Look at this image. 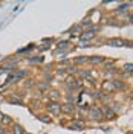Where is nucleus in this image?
<instances>
[{
	"label": "nucleus",
	"instance_id": "21",
	"mask_svg": "<svg viewBox=\"0 0 133 134\" xmlns=\"http://www.w3.org/2000/svg\"><path fill=\"white\" fill-rule=\"evenodd\" d=\"M3 134H14V133H12V131H8V130H5V131H3Z\"/></svg>",
	"mask_w": 133,
	"mask_h": 134
},
{
	"label": "nucleus",
	"instance_id": "2",
	"mask_svg": "<svg viewBox=\"0 0 133 134\" xmlns=\"http://www.w3.org/2000/svg\"><path fill=\"white\" fill-rule=\"evenodd\" d=\"M106 44L112 46V47H124V46H130V47H132L133 46V43L125 41V40H122V38H110V40L106 41Z\"/></svg>",
	"mask_w": 133,
	"mask_h": 134
},
{
	"label": "nucleus",
	"instance_id": "15",
	"mask_svg": "<svg viewBox=\"0 0 133 134\" xmlns=\"http://www.w3.org/2000/svg\"><path fill=\"white\" fill-rule=\"evenodd\" d=\"M113 85H115V88H116V90L124 88V82H122V81H118V79H113Z\"/></svg>",
	"mask_w": 133,
	"mask_h": 134
},
{
	"label": "nucleus",
	"instance_id": "3",
	"mask_svg": "<svg viewBox=\"0 0 133 134\" xmlns=\"http://www.w3.org/2000/svg\"><path fill=\"white\" fill-rule=\"evenodd\" d=\"M87 113H89L90 119L96 120V122H101V120L104 119V117H103V113H101V108H100V107H90Z\"/></svg>",
	"mask_w": 133,
	"mask_h": 134
},
{
	"label": "nucleus",
	"instance_id": "14",
	"mask_svg": "<svg viewBox=\"0 0 133 134\" xmlns=\"http://www.w3.org/2000/svg\"><path fill=\"white\" fill-rule=\"evenodd\" d=\"M76 66H80V64H84V63H87V57H78V58H75L74 61Z\"/></svg>",
	"mask_w": 133,
	"mask_h": 134
},
{
	"label": "nucleus",
	"instance_id": "5",
	"mask_svg": "<svg viewBox=\"0 0 133 134\" xmlns=\"http://www.w3.org/2000/svg\"><path fill=\"white\" fill-rule=\"evenodd\" d=\"M48 111L57 116V114L61 113V105H60L58 102H49V104H48Z\"/></svg>",
	"mask_w": 133,
	"mask_h": 134
},
{
	"label": "nucleus",
	"instance_id": "12",
	"mask_svg": "<svg viewBox=\"0 0 133 134\" xmlns=\"http://www.w3.org/2000/svg\"><path fill=\"white\" fill-rule=\"evenodd\" d=\"M6 102H8V104H17V105L23 104V102H22V99H18V98H16V96H11V98H8V99H6Z\"/></svg>",
	"mask_w": 133,
	"mask_h": 134
},
{
	"label": "nucleus",
	"instance_id": "16",
	"mask_svg": "<svg viewBox=\"0 0 133 134\" xmlns=\"http://www.w3.org/2000/svg\"><path fill=\"white\" fill-rule=\"evenodd\" d=\"M122 70H124L125 73H133V64H124Z\"/></svg>",
	"mask_w": 133,
	"mask_h": 134
},
{
	"label": "nucleus",
	"instance_id": "9",
	"mask_svg": "<svg viewBox=\"0 0 133 134\" xmlns=\"http://www.w3.org/2000/svg\"><path fill=\"white\" fill-rule=\"evenodd\" d=\"M87 63H90V64H103L104 63V58L100 57V55H95V57L87 58Z\"/></svg>",
	"mask_w": 133,
	"mask_h": 134
},
{
	"label": "nucleus",
	"instance_id": "19",
	"mask_svg": "<svg viewBox=\"0 0 133 134\" xmlns=\"http://www.w3.org/2000/svg\"><path fill=\"white\" fill-rule=\"evenodd\" d=\"M129 21L133 25V12H130V14H129Z\"/></svg>",
	"mask_w": 133,
	"mask_h": 134
},
{
	"label": "nucleus",
	"instance_id": "6",
	"mask_svg": "<svg viewBox=\"0 0 133 134\" xmlns=\"http://www.w3.org/2000/svg\"><path fill=\"white\" fill-rule=\"evenodd\" d=\"M69 128H72V130H83V128H86V124L81 119H74L72 124L69 125Z\"/></svg>",
	"mask_w": 133,
	"mask_h": 134
},
{
	"label": "nucleus",
	"instance_id": "7",
	"mask_svg": "<svg viewBox=\"0 0 133 134\" xmlns=\"http://www.w3.org/2000/svg\"><path fill=\"white\" fill-rule=\"evenodd\" d=\"M74 111H75V105H74V104H69V102H66V104H63V105H61V113L72 114Z\"/></svg>",
	"mask_w": 133,
	"mask_h": 134
},
{
	"label": "nucleus",
	"instance_id": "18",
	"mask_svg": "<svg viewBox=\"0 0 133 134\" xmlns=\"http://www.w3.org/2000/svg\"><path fill=\"white\" fill-rule=\"evenodd\" d=\"M40 120H42V122H46V124H49L50 122V119L48 116H40Z\"/></svg>",
	"mask_w": 133,
	"mask_h": 134
},
{
	"label": "nucleus",
	"instance_id": "4",
	"mask_svg": "<svg viewBox=\"0 0 133 134\" xmlns=\"http://www.w3.org/2000/svg\"><path fill=\"white\" fill-rule=\"evenodd\" d=\"M100 108H101V113H103V117H106V119H113L116 116V111H113V108L109 107V105H103Z\"/></svg>",
	"mask_w": 133,
	"mask_h": 134
},
{
	"label": "nucleus",
	"instance_id": "20",
	"mask_svg": "<svg viewBox=\"0 0 133 134\" xmlns=\"http://www.w3.org/2000/svg\"><path fill=\"white\" fill-rule=\"evenodd\" d=\"M3 131H5V126L0 125V134H3Z\"/></svg>",
	"mask_w": 133,
	"mask_h": 134
},
{
	"label": "nucleus",
	"instance_id": "11",
	"mask_svg": "<svg viewBox=\"0 0 133 134\" xmlns=\"http://www.w3.org/2000/svg\"><path fill=\"white\" fill-rule=\"evenodd\" d=\"M48 96L50 98V102H57V99L60 98V92L58 90H49L48 92Z\"/></svg>",
	"mask_w": 133,
	"mask_h": 134
},
{
	"label": "nucleus",
	"instance_id": "10",
	"mask_svg": "<svg viewBox=\"0 0 133 134\" xmlns=\"http://www.w3.org/2000/svg\"><path fill=\"white\" fill-rule=\"evenodd\" d=\"M14 134H26V131H25V128L20 125V124H14L12 125V130H11Z\"/></svg>",
	"mask_w": 133,
	"mask_h": 134
},
{
	"label": "nucleus",
	"instance_id": "1",
	"mask_svg": "<svg viewBox=\"0 0 133 134\" xmlns=\"http://www.w3.org/2000/svg\"><path fill=\"white\" fill-rule=\"evenodd\" d=\"M100 31V26H90L89 31H84L81 35H80V40L81 41H90L92 38L96 37V32Z\"/></svg>",
	"mask_w": 133,
	"mask_h": 134
},
{
	"label": "nucleus",
	"instance_id": "17",
	"mask_svg": "<svg viewBox=\"0 0 133 134\" xmlns=\"http://www.w3.org/2000/svg\"><path fill=\"white\" fill-rule=\"evenodd\" d=\"M29 61H31V63H42L43 58H42V57H35V58H31Z\"/></svg>",
	"mask_w": 133,
	"mask_h": 134
},
{
	"label": "nucleus",
	"instance_id": "13",
	"mask_svg": "<svg viewBox=\"0 0 133 134\" xmlns=\"http://www.w3.org/2000/svg\"><path fill=\"white\" fill-rule=\"evenodd\" d=\"M70 46V43L69 41H60L58 44H57V50H63V49H67Z\"/></svg>",
	"mask_w": 133,
	"mask_h": 134
},
{
	"label": "nucleus",
	"instance_id": "8",
	"mask_svg": "<svg viewBox=\"0 0 133 134\" xmlns=\"http://www.w3.org/2000/svg\"><path fill=\"white\" fill-rule=\"evenodd\" d=\"M103 90H104V92H116V88H115V85H113V81H104Z\"/></svg>",
	"mask_w": 133,
	"mask_h": 134
}]
</instances>
